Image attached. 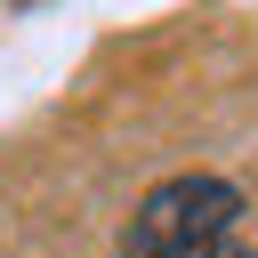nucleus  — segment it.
<instances>
[{
    "label": "nucleus",
    "mask_w": 258,
    "mask_h": 258,
    "mask_svg": "<svg viewBox=\"0 0 258 258\" xmlns=\"http://www.w3.org/2000/svg\"><path fill=\"white\" fill-rule=\"evenodd\" d=\"M202 258H258L250 242H218V250H202Z\"/></svg>",
    "instance_id": "nucleus-2"
},
{
    "label": "nucleus",
    "mask_w": 258,
    "mask_h": 258,
    "mask_svg": "<svg viewBox=\"0 0 258 258\" xmlns=\"http://www.w3.org/2000/svg\"><path fill=\"white\" fill-rule=\"evenodd\" d=\"M234 226H242V185L210 177V169H185V177H161L129 210L121 258H202V250L234 242Z\"/></svg>",
    "instance_id": "nucleus-1"
}]
</instances>
